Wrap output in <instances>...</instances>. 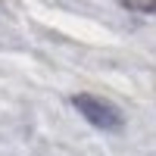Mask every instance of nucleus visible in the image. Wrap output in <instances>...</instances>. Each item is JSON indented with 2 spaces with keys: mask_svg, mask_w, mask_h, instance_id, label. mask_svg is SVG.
<instances>
[{
  "mask_svg": "<svg viewBox=\"0 0 156 156\" xmlns=\"http://www.w3.org/2000/svg\"><path fill=\"white\" fill-rule=\"evenodd\" d=\"M72 106L81 112L94 128H100V131H119V128L125 125V115L115 109L112 103L100 100V97H94V94H75V97H72Z\"/></svg>",
  "mask_w": 156,
  "mask_h": 156,
  "instance_id": "f257e3e1",
  "label": "nucleus"
},
{
  "mask_svg": "<svg viewBox=\"0 0 156 156\" xmlns=\"http://www.w3.org/2000/svg\"><path fill=\"white\" fill-rule=\"evenodd\" d=\"M119 6L131 12H144V16H156V0H119Z\"/></svg>",
  "mask_w": 156,
  "mask_h": 156,
  "instance_id": "f03ea898",
  "label": "nucleus"
}]
</instances>
